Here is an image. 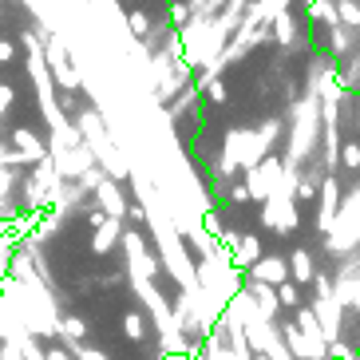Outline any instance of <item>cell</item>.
Returning a JSON list of instances; mask_svg holds the SVG:
<instances>
[{
    "mask_svg": "<svg viewBox=\"0 0 360 360\" xmlns=\"http://www.w3.org/2000/svg\"><path fill=\"white\" fill-rule=\"evenodd\" d=\"M250 198H274L277 191H281V182H285V170H281V162L277 159H265L262 167H250Z\"/></svg>",
    "mask_w": 360,
    "mask_h": 360,
    "instance_id": "cell-1",
    "label": "cell"
},
{
    "mask_svg": "<svg viewBox=\"0 0 360 360\" xmlns=\"http://www.w3.org/2000/svg\"><path fill=\"white\" fill-rule=\"evenodd\" d=\"M44 68H52L56 84L64 87V91H75L79 87V72H75L72 64H68V52L60 40H48V56H44Z\"/></svg>",
    "mask_w": 360,
    "mask_h": 360,
    "instance_id": "cell-2",
    "label": "cell"
},
{
    "mask_svg": "<svg viewBox=\"0 0 360 360\" xmlns=\"http://www.w3.org/2000/svg\"><path fill=\"white\" fill-rule=\"evenodd\" d=\"M289 274V265L281 262V257H257L254 262V277H257V285H281Z\"/></svg>",
    "mask_w": 360,
    "mask_h": 360,
    "instance_id": "cell-3",
    "label": "cell"
},
{
    "mask_svg": "<svg viewBox=\"0 0 360 360\" xmlns=\"http://www.w3.org/2000/svg\"><path fill=\"white\" fill-rule=\"evenodd\" d=\"M305 8H309V24L340 28V20H337V4H333V0H305Z\"/></svg>",
    "mask_w": 360,
    "mask_h": 360,
    "instance_id": "cell-4",
    "label": "cell"
},
{
    "mask_svg": "<svg viewBox=\"0 0 360 360\" xmlns=\"http://www.w3.org/2000/svg\"><path fill=\"white\" fill-rule=\"evenodd\" d=\"M337 20L345 32H360V0H337Z\"/></svg>",
    "mask_w": 360,
    "mask_h": 360,
    "instance_id": "cell-5",
    "label": "cell"
},
{
    "mask_svg": "<svg viewBox=\"0 0 360 360\" xmlns=\"http://www.w3.org/2000/svg\"><path fill=\"white\" fill-rule=\"evenodd\" d=\"M96 194H99V202H103L107 206V214H111V218H123V194L115 191V182H99L96 186Z\"/></svg>",
    "mask_w": 360,
    "mask_h": 360,
    "instance_id": "cell-6",
    "label": "cell"
},
{
    "mask_svg": "<svg viewBox=\"0 0 360 360\" xmlns=\"http://www.w3.org/2000/svg\"><path fill=\"white\" fill-rule=\"evenodd\" d=\"M269 24H274V40L277 44H293L297 36V24H293V12H277V16H269Z\"/></svg>",
    "mask_w": 360,
    "mask_h": 360,
    "instance_id": "cell-7",
    "label": "cell"
},
{
    "mask_svg": "<svg viewBox=\"0 0 360 360\" xmlns=\"http://www.w3.org/2000/svg\"><path fill=\"white\" fill-rule=\"evenodd\" d=\"M119 238V218H107V222H99L96 230V250L103 254V250H111V242Z\"/></svg>",
    "mask_w": 360,
    "mask_h": 360,
    "instance_id": "cell-8",
    "label": "cell"
},
{
    "mask_svg": "<svg viewBox=\"0 0 360 360\" xmlns=\"http://www.w3.org/2000/svg\"><path fill=\"white\" fill-rule=\"evenodd\" d=\"M127 28L139 36V40H147V32H150V16L143 8H135V12H127Z\"/></svg>",
    "mask_w": 360,
    "mask_h": 360,
    "instance_id": "cell-9",
    "label": "cell"
},
{
    "mask_svg": "<svg viewBox=\"0 0 360 360\" xmlns=\"http://www.w3.org/2000/svg\"><path fill=\"white\" fill-rule=\"evenodd\" d=\"M202 91H206V99H210V103H226V84H222V79H206V84H202Z\"/></svg>",
    "mask_w": 360,
    "mask_h": 360,
    "instance_id": "cell-10",
    "label": "cell"
},
{
    "mask_svg": "<svg viewBox=\"0 0 360 360\" xmlns=\"http://www.w3.org/2000/svg\"><path fill=\"white\" fill-rule=\"evenodd\" d=\"M293 269H297V281H309V277H313V265H309V254H301V250H297V254H293Z\"/></svg>",
    "mask_w": 360,
    "mask_h": 360,
    "instance_id": "cell-11",
    "label": "cell"
},
{
    "mask_svg": "<svg viewBox=\"0 0 360 360\" xmlns=\"http://www.w3.org/2000/svg\"><path fill=\"white\" fill-rule=\"evenodd\" d=\"M328 36H333V52L349 56V32H345V28H328Z\"/></svg>",
    "mask_w": 360,
    "mask_h": 360,
    "instance_id": "cell-12",
    "label": "cell"
},
{
    "mask_svg": "<svg viewBox=\"0 0 360 360\" xmlns=\"http://www.w3.org/2000/svg\"><path fill=\"white\" fill-rule=\"evenodd\" d=\"M123 328H127V337H143V328H147V325H143V317H135V313H131V317L127 321H123Z\"/></svg>",
    "mask_w": 360,
    "mask_h": 360,
    "instance_id": "cell-13",
    "label": "cell"
},
{
    "mask_svg": "<svg viewBox=\"0 0 360 360\" xmlns=\"http://www.w3.org/2000/svg\"><path fill=\"white\" fill-rule=\"evenodd\" d=\"M277 301H281V305H297V289L281 281V285H277Z\"/></svg>",
    "mask_w": 360,
    "mask_h": 360,
    "instance_id": "cell-14",
    "label": "cell"
},
{
    "mask_svg": "<svg viewBox=\"0 0 360 360\" xmlns=\"http://www.w3.org/2000/svg\"><path fill=\"white\" fill-rule=\"evenodd\" d=\"M60 328H64L68 337H79V333H84V321H79V317H68V321H64V325H60Z\"/></svg>",
    "mask_w": 360,
    "mask_h": 360,
    "instance_id": "cell-15",
    "label": "cell"
},
{
    "mask_svg": "<svg viewBox=\"0 0 360 360\" xmlns=\"http://www.w3.org/2000/svg\"><path fill=\"white\" fill-rule=\"evenodd\" d=\"M8 60H16V44H12V40H0V64H8Z\"/></svg>",
    "mask_w": 360,
    "mask_h": 360,
    "instance_id": "cell-16",
    "label": "cell"
},
{
    "mask_svg": "<svg viewBox=\"0 0 360 360\" xmlns=\"http://www.w3.org/2000/svg\"><path fill=\"white\" fill-rule=\"evenodd\" d=\"M345 162H349V167H360V147H356V143L345 147Z\"/></svg>",
    "mask_w": 360,
    "mask_h": 360,
    "instance_id": "cell-17",
    "label": "cell"
},
{
    "mask_svg": "<svg viewBox=\"0 0 360 360\" xmlns=\"http://www.w3.org/2000/svg\"><path fill=\"white\" fill-rule=\"evenodd\" d=\"M8 103H12V87L0 84V115H4V107H8Z\"/></svg>",
    "mask_w": 360,
    "mask_h": 360,
    "instance_id": "cell-18",
    "label": "cell"
},
{
    "mask_svg": "<svg viewBox=\"0 0 360 360\" xmlns=\"http://www.w3.org/2000/svg\"><path fill=\"white\" fill-rule=\"evenodd\" d=\"M297 194H301V198H313V194H317V186H313V182H301V186H297Z\"/></svg>",
    "mask_w": 360,
    "mask_h": 360,
    "instance_id": "cell-19",
    "label": "cell"
},
{
    "mask_svg": "<svg viewBox=\"0 0 360 360\" xmlns=\"http://www.w3.org/2000/svg\"><path fill=\"white\" fill-rule=\"evenodd\" d=\"M75 356H79V360H103L99 352H91V349H75Z\"/></svg>",
    "mask_w": 360,
    "mask_h": 360,
    "instance_id": "cell-20",
    "label": "cell"
},
{
    "mask_svg": "<svg viewBox=\"0 0 360 360\" xmlns=\"http://www.w3.org/2000/svg\"><path fill=\"white\" fill-rule=\"evenodd\" d=\"M356 40H360V32H356Z\"/></svg>",
    "mask_w": 360,
    "mask_h": 360,
    "instance_id": "cell-21",
    "label": "cell"
}]
</instances>
